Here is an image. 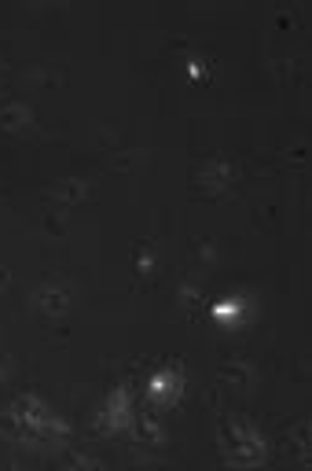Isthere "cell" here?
Segmentation results:
<instances>
[{
	"label": "cell",
	"instance_id": "6da1fadb",
	"mask_svg": "<svg viewBox=\"0 0 312 471\" xmlns=\"http://www.w3.org/2000/svg\"><path fill=\"white\" fill-rule=\"evenodd\" d=\"M265 434L250 424L242 413H232L221 420V453L228 464H239V467H254L265 460Z\"/></svg>",
	"mask_w": 312,
	"mask_h": 471
},
{
	"label": "cell",
	"instance_id": "7a4b0ae2",
	"mask_svg": "<svg viewBox=\"0 0 312 471\" xmlns=\"http://www.w3.org/2000/svg\"><path fill=\"white\" fill-rule=\"evenodd\" d=\"M29 306H34V313L45 321H62L74 306V288L67 280H41L34 295H29Z\"/></svg>",
	"mask_w": 312,
	"mask_h": 471
},
{
	"label": "cell",
	"instance_id": "3957f363",
	"mask_svg": "<svg viewBox=\"0 0 312 471\" xmlns=\"http://www.w3.org/2000/svg\"><path fill=\"white\" fill-rule=\"evenodd\" d=\"M133 424V391L129 387H114L103 401V409L96 416V427L103 434H118V431H129Z\"/></svg>",
	"mask_w": 312,
	"mask_h": 471
},
{
	"label": "cell",
	"instance_id": "277c9868",
	"mask_svg": "<svg viewBox=\"0 0 312 471\" xmlns=\"http://www.w3.org/2000/svg\"><path fill=\"white\" fill-rule=\"evenodd\" d=\"M195 181H199V188H202L206 196H225V192H232V188H235L239 170H235V163L228 159V155H213L209 163L199 166Z\"/></svg>",
	"mask_w": 312,
	"mask_h": 471
},
{
	"label": "cell",
	"instance_id": "5b68a950",
	"mask_svg": "<svg viewBox=\"0 0 312 471\" xmlns=\"http://www.w3.org/2000/svg\"><path fill=\"white\" fill-rule=\"evenodd\" d=\"M184 394V368L180 365H162L159 372L147 380V401L151 405H173Z\"/></svg>",
	"mask_w": 312,
	"mask_h": 471
},
{
	"label": "cell",
	"instance_id": "8992f818",
	"mask_svg": "<svg viewBox=\"0 0 312 471\" xmlns=\"http://www.w3.org/2000/svg\"><path fill=\"white\" fill-rule=\"evenodd\" d=\"M88 196H92V181H88V177H78V173L59 177V181L48 188V192H45V199L52 203V210H74V206H81Z\"/></svg>",
	"mask_w": 312,
	"mask_h": 471
},
{
	"label": "cell",
	"instance_id": "52a82bcc",
	"mask_svg": "<svg viewBox=\"0 0 312 471\" xmlns=\"http://www.w3.org/2000/svg\"><path fill=\"white\" fill-rule=\"evenodd\" d=\"M0 130L4 133H29L34 130V107L26 100H4L0 104Z\"/></svg>",
	"mask_w": 312,
	"mask_h": 471
},
{
	"label": "cell",
	"instance_id": "ba28073f",
	"mask_svg": "<svg viewBox=\"0 0 312 471\" xmlns=\"http://www.w3.org/2000/svg\"><path fill=\"white\" fill-rule=\"evenodd\" d=\"M308 434H312L308 416L298 420V424L287 431V453H291V460H298L301 467H308Z\"/></svg>",
	"mask_w": 312,
	"mask_h": 471
},
{
	"label": "cell",
	"instance_id": "9c48e42d",
	"mask_svg": "<svg viewBox=\"0 0 312 471\" xmlns=\"http://www.w3.org/2000/svg\"><path fill=\"white\" fill-rule=\"evenodd\" d=\"M221 380L228 383V387H239L242 394L254 387V368H250L246 361H225L221 365Z\"/></svg>",
	"mask_w": 312,
	"mask_h": 471
},
{
	"label": "cell",
	"instance_id": "30bf717a",
	"mask_svg": "<svg viewBox=\"0 0 312 471\" xmlns=\"http://www.w3.org/2000/svg\"><path fill=\"white\" fill-rule=\"evenodd\" d=\"M242 295H235V299H228V302H217L209 313H213V321L221 324V328H239L242 324Z\"/></svg>",
	"mask_w": 312,
	"mask_h": 471
},
{
	"label": "cell",
	"instance_id": "8fae6325",
	"mask_svg": "<svg viewBox=\"0 0 312 471\" xmlns=\"http://www.w3.org/2000/svg\"><path fill=\"white\" fill-rule=\"evenodd\" d=\"M133 265H136V273H140V276H151V273H154L159 258H154V247H151V243H140V247H136Z\"/></svg>",
	"mask_w": 312,
	"mask_h": 471
},
{
	"label": "cell",
	"instance_id": "7c38bea8",
	"mask_svg": "<svg viewBox=\"0 0 312 471\" xmlns=\"http://www.w3.org/2000/svg\"><path fill=\"white\" fill-rule=\"evenodd\" d=\"M140 159H144V147H118L114 159H111V166L114 170H133Z\"/></svg>",
	"mask_w": 312,
	"mask_h": 471
},
{
	"label": "cell",
	"instance_id": "4fadbf2b",
	"mask_svg": "<svg viewBox=\"0 0 312 471\" xmlns=\"http://www.w3.org/2000/svg\"><path fill=\"white\" fill-rule=\"evenodd\" d=\"M59 467H100V460L88 453H78V450H67V453H59Z\"/></svg>",
	"mask_w": 312,
	"mask_h": 471
},
{
	"label": "cell",
	"instance_id": "5bb4252c",
	"mask_svg": "<svg viewBox=\"0 0 312 471\" xmlns=\"http://www.w3.org/2000/svg\"><path fill=\"white\" fill-rule=\"evenodd\" d=\"M29 78H34L37 85H45V88H55V85H62V78H67V74H62L59 67H34V71H29Z\"/></svg>",
	"mask_w": 312,
	"mask_h": 471
},
{
	"label": "cell",
	"instance_id": "9a60e30c",
	"mask_svg": "<svg viewBox=\"0 0 312 471\" xmlns=\"http://www.w3.org/2000/svg\"><path fill=\"white\" fill-rule=\"evenodd\" d=\"M187 67H192L195 74H209L213 63H209V55H187Z\"/></svg>",
	"mask_w": 312,
	"mask_h": 471
},
{
	"label": "cell",
	"instance_id": "2e32d148",
	"mask_svg": "<svg viewBox=\"0 0 312 471\" xmlns=\"http://www.w3.org/2000/svg\"><path fill=\"white\" fill-rule=\"evenodd\" d=\"M12 368H15L12 354H0V383H8V380H12Z\"/></svg>",
	"mask_w": 312,
	"mask_h": 471
},
{
	"label": "cell",
	"instance_id": "e0dca14e",
	"mask_svg": "<svg viewBox=\"0 0 312 471\" xmlns=\"http://www.w3.org/2000/svg\"><path fill=\"white\" fill-rule=\"evenodd\" d=\"M0 284H8V269H0Z\"/></svg>",
	"mask_w": 312,
	"mask_h": 471
}]
</instances>
